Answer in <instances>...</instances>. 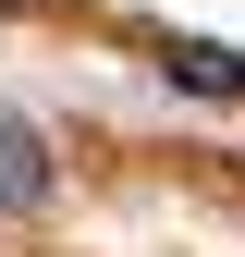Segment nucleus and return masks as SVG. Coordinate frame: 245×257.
Returning a JSON list of instances; mask_svg holds the SVG:
<instances>
[{
	"label": "nucleus",
	"mask_w": 245,
	"mask_h": 257,
	"mask_svg": "<svg viewBox=\"0 0 245 257\" xmlns=\"http://www.w3.org/2000/svg\"><path fill=\"white\" fill-rule=\"evenodd\" d=\"M160 61H172V86H196V98H245V61H233V49H208V37H172Z\"/></svg>",
	"instance_id": "2"
},
{
	"label": "nucleus",
	"mask_w": 245,
	"mask_h": 257,
	"mask_svg": "<svg viewBox=\"0 0 245 257\" xmlns=\"http://www.w3.org/2000/svg\"><path fill=\"white\" fill-rule=\"evenodd\" d=\"M37 196H49V135L13 110V122H0V220H13V208H37Z\"/></svg>",
	"instance_id": "1"
}]
</instances>
